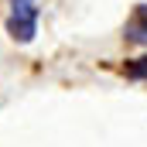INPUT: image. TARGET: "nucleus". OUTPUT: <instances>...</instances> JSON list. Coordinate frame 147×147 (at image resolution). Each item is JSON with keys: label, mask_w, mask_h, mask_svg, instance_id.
I'll use <instances>...</instances> for the list:
<instances>
[{"label": "nucleus", "mask_w": 147, "mask_h": 147, "mask_svg": "<svg viewBox=\"0 0 147 147\" xmlns=\"http://www.w3.org/2000/svg\"><path fill=\"white\" fill-rule=\"evenodd\" d=\"M7 34L14 41H21V45L34 41V34H38V0H10Z\"/></svg>", "instance_id": "obj_1"}, {"label": "nucleus", "mask_w": 147, "mask_h": 147, "mask_svg": "<svg viewBox=\"0 0 147 147\" xmlns=\"http://www.w3.org/2000/svg\"><path fill=\"white\" fill-rule=\"evenodd\" d=\"M127 75H130V79H147V55L137 58V62H130V65H127Z\"/></svg>", "instance_id": "obj_3"}, {"label": "nucleus", "mask_w": 147, "mask_h": 147, "mask_svg": "<svg viewBox=\"0 0 147 147\" xmlns=\"http://www.w3.org/2000/svg\"><path fill=\"white\" fill-rule=\"evenodd\" d=\"M137 17H140V21L147 24V3H140V7H137Z\"/></svg>", "instance_id": "obj_4"}, {"label": "nucleus", "mask_w": 147, "mask_h": 147, "mask_svg": "<svg viewBox=\"0 0 147 147\" xmlns=\"http://www.w3.org/2000/svg\"><path fill=\"white\" fill-rule=\"evenodd\" d=\"M127 41H134V45H147V24L140 21V17L127 28Z\"/></svg>", "instance_id": "obj_2"}]
</instances>
